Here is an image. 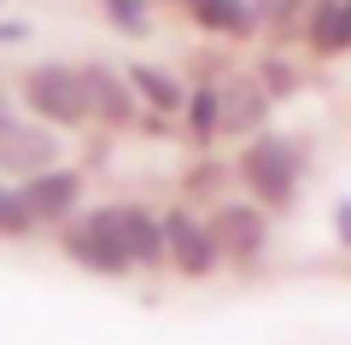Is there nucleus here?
I'll return each instance as SVG.
<instances>
[{
	"label": "nucleus",
	"mask_w": 351,
	"mask_h": 345,
	"mask_svg": "<svg viewBox=\"0 0 351 345\" xmlns=\"http://www.w3.org/2000/svg\"><path fill=\"white\" fill-rule=\"evenodd\" d=\"M24 106L36 111V117H47V123H64V129L94 117L82 71H64V64H41V71L24 76Z\"/></svg>",
	"instance_id": "f257e3e1"
},
{
	"label": "nucleus",
	"mask_w": 351,
	"mask_h": 345,
	"mask_svg": "<svg viewBox=\"0 0 351 345\" xmlns=\"http://www.w3.org/2000/svg\"><path fill=\"white\" fill-rule=\"evenodd\" d=\"M240 182H246L263 205L287 211L293 205V187H299V147H293V141H258V147H246V158H240Z\"/></svg>",
	"instance_id": "f03ea898"
},
{
	"label": "nucleus",
	"mask_w": 351,
	"mask_h": 345,
	"mask_svg": "<svg viewBox=\"0 0 351 345\" xmlns=\"http://www.w3.org/2000/svg\"><path fill=\"white\" fill-rule=\"evenodd\" d=\"M88 217L100 222V228H106V235H112L135 263H158L164 252H170V246H164V222L147 217V211H135V205H100V211H88Z\"/></svg>",
	"instance_id": "7ed1b4c3"
},
{
	"label": "nucleus",
	"mask_w": 351,
	"mask_h": 345,
	"mask_svg": "<svg viewBox=\"0 0 351 345\" xmlns=\"http://www.w3.org/2000/svg\"><path fill=\"white\" fill-rule=\"evenodd\" d=\"M53 158H59V141H53L41 123H18V117L0 123V170H6V176L53 170Z\"/></svg>",
	"instance_id": "20e7f679"
},
{
	"label": "nucleus",
	"mask_w": 351,
	"mask_h": 345,
	"mask_svg": "<svg viewBox=\"0 0 351 345\" xmlns=\"http://www.w3.org/2000/svg\"><path fill=\"white\" fill-rule=\"evenodd\" d=\"M18 193H24V205H29L36 222H59V217H71L76 199H82V176L76 170H36V176H24Z\"/></svg>",
	"instance_id": "39448f33"
},
{
	"label": "nucleus",
	"mask_w": 351,
	"mask_h": 345,
	"mask_svg": "<svg viewBox=\"0 0 351 345\" xmlns=\"http://www.w3.org/2000/svg\"><path fill=\"white\" fill-rule=\"evenodd\" d=\"M211 235H217V252H223L228 263H252L263 252V240H269V228H263V211L252 205H223L211 222Z\"/></svg>",
	"instance_id": "423d86ee"
},
{
	"label": "nucleus",
	"mask_w": 351,
	"mask_h": 345,
	"mask_svg": "<svg viewBox=\"0 0 351 345\" xmlns=\"http://www.w3.org/2000/svg\"><path fill=\"white\" fill-rule=\"evenodd\" d=\"M164 246H170V258H176V270H182V275H205L217 258H223V252H217V235H211V228H199L193 217H182V211L164 217Z\"/></svg>",
	"instance_id": "0eeeda50"
},
{
	"label": "nucleus",
	"mask_w": 351,
	"mask_h": 345,
	"mask_svg": "<svg viewBox=\"0 0 351 345\" xmlns=\"http://www.w3.org/2000/svg\"><path fill=\"white\" fill-rule=\"evenodd\" d=\"M64 252H71L76 263H88V270H100V275H123L129 263H135V258H129V252L117 246V240L106 235L94 217H88V222H71V228H64Z\"/></svg>",
	"instance_id": "6e6552de"
},
{
	"label": "nucleus",
	"mask_w": 351,
	"mask_h": 345,
	"mask_svg": "<svg viewBox=\"0 0 351 345\" xmlns=\"http://www.w3.org/2000/svg\"><path fill=\"white\" fill-rule=\"evenodd\" d=\"M217 94H223V135H252V129L269 117V99H263V88L246 82V76L223 82Z\"/></svg>",
	"instance_id": "1a4fd4ad"
},
{
	"label": "nucleus",
	"mask_w": 351,
	"mask_h": 345,
	"mask_svg": "<svg viewBox=\"0 0 351 345\" xmlns=\"http://www.w3.org/2000/svg\"><path fill=\"white\" fill-rule=\"evenodd\" d=\"M82 82H88V106H94V117H106V123H135V88L129 82H117L106 64H88L82 71Z\"/></svg>",
	"instance_id": "9d476101"
},
{
	"label": "nucleus",
	"mask_w": 351,
	"mask_h": 345,
	"mask_svg": "<svg viewBox=\"0 0 351 345\" xmlns=\"http://www.w3.org/2000/svg\"><path fill=\"white\" fill-rule=\"evenodd\" d=\"M188 12L211 36H252V24H258V6H246V0H188Z\"/></svg>",
	"instance_id": "9b49d317"
},
{
	"label": "nucleus",
	"mask_w": 351,
	"mask_h": 345,
	"mask_svg": "<svg viewBox=\"0 0 351 345\" xmlns=\"http://www.w3.org/2000/svg\"><path fill=\"white\" fill-rule=\"evenodd\" d=\"M304 36L316 53H351V0H322Z\"/></svg>",
	"instance_id": "f8f14e48"
},
{
	"label": "nucleus",
	"mask_w": 351,
	"mask_h": 345,
	"mask_svg": "<svg viewBox=\"0 0 351 345\" xmlns=\"http://www.w3.org/2000/svg\"><path fill=\"white\" fill-rule=\"evenodd\" d=\"M129 88L147 94V106H158V111H188V88L176 82V76L152 71V64H135V71H129Z\"/></svg>",
	"instance_id": "ddd939ff"
},
{
	"label": "nucleus",
	"mask_w": 351,
	"mask_h": 345,
	"mask_svg": "<svg viewBox=\"0 0 351 345\" xmlns=\"http://www.w3.org/2000/svg\"><path fill=\"white\" fill-rule=\"evenodd\" d=\"M316 6H322V0H269L263 12H269V29H276V36H299V29H311Z\"/></svg>",
	"instance_id": "4468645a"
},
{
	"label": "nucleus",
	"mask_w": 351,
	"mask_h": 345,
	"mask_svg": "<svg viewBox=\"0 0 351 345\" xmlns=\"http://www.w3.org/2000/svg\"><path fill=\"white\" fill-rule=\"evenodd\" d=\"M188 123L199 141H211L217 129H223V94L217 88H199V94H188Z\"/></svg>",
	"instance_id": "2eb2a0df"
},
{
	"label": "nucleus",
	"mask_w": 351,
	"mask_h": 345,
	"mask_svg": "<svg viewBox=\"0 0 351 345\" xmlns=\"http://www.w3.org/2000/svg\"><path fill=\"white\" fill-rule=\"evenodd\" d=\"M29 228H36V217H29L24 193H18V187H0V235H6V240H24Z\"/></svg>",
	"instance_id": "dca6fc26"
},
{
	"label": "nucleus",
	"mask_w": 351,
	"mask_h": 345,
	"mask_svg": "<svg viewBox=\"0 0 351 345\" xmlns=\"http://www.w3.org/2000/svg\"><path fill=\"white\" fill-rule=\"evenodd\" d=\"M106 18H112V29H123V36H141L147 29V0H100Z\"/></svg>",
	"instance_id": "f3484780"
},
{
	"label": "nucleus",
	"mask_w": 351,
	"mask_h": 345,
	"mask_svg": "<svg viewBox=\"0 0 351 345\" xmlns=\"http://www.w3.org/2000/svg\"><path fill=\"white\" fill-rule=\"evenodd\" d=\"M24 36H29L24 24H0V47H6V41H24Z\"/></svg>",
	"instance_id": "a211bd4d"
},
{
	"label": "nucleus",
	"mask_w": 351,
	"mask_h": 345,
	"mask_svg": "<svg viewBox=\"0 0 351 345\" xmlns=\"http://www.w3.org/2000/svg\"><path fill=\"white\" fill-rule=\"evenodd\" d=\"M339 228H346V246H351V205H339Z\"/></svg>",
	"instance_id": "6ab92c4d"
},
{
	"label": "nucleus",
	"mask_w": 351,
	"mask_h": 345,
	"mask_svg": "<svg viewBox=\"0 0 351 345\" xmlns=\"http://www.w3.org/2000/svg\"><path fill=\"white\" fill-rule=\"evenodd\" d=\"M6 117H12V111H6V94H0V123H6Z\"/></svg>",
	"instance_id": "aec40b11"
},
{
	"label": "nucleus",
	"mask_w": 351,
	"mask_h": 345,
	"mask_svg": "<svg viewBox=\"0 0 351 345\" xmlns=\"http://www.w3.org/2000/svg\"><path fill=\"white\" fill-rule=\"evenodd\" d=\"M263 6H269V0H258V12H263Z\"/></svg>",
	"instance_id": "412c9836"
}]
</instances>
